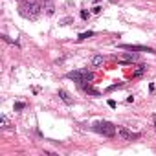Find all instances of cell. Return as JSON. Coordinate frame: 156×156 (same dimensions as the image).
Masks as SVG:
<instances>
[{
  "label": "cell",
  "mask_w": 156,
  "mask_h": 156,
  "mask_svg": "<svg viewBox=\"0 0 156 156\" xmlns=\"http://www.w3.org/2000/svg\"><path fill=\"white\" fill-rule=\"evenodd\" d=\"M88 17H90V13L86 11V9H83V11H81V18H85V20H86Z\"/></svg>",
  "instance_id": "15"
},
{
  "label": "cell",
  "mask_w": 156,
  "mask_h": 156,
  "mask_svg": "<svg viewBox=\"0 0 156 156\" xmlns=\"http://www.w3.org/2000/svg\"><path fill=\"white\" fill-rule=\"evenodd\" d=\"M108 107H110V108H116V101L110 99V101H108Z\"/></svg>",
  "instance_id": "18"
},
{
  "label": "cell",
  "mask_w": 156,
  "mask_h": 156,
  "mask_svg": "<svg viewBox=\"0 0 156 156\" xmlns=\"http://www.w3.org/2000/svg\"><path fill=\"white\" fill-rule=\"evenodd\" d=\"M68 79H74V81H77L79 85L85 88L88 83H92L94 81V74L92 72H88V70H77V72H70V74L66 75Z\"/></svg>",
  "instance_id": "2"
},
{
  "label": "cell",
  "mask_w": 156,
  "mask_h": 156,
  "mask_svg": "<svg viewBox=\"0 0 156 156\" xmlns=\"http://www.w3.org/2000/svg\"><path fill=\"white\" fill-rule=\"evenodd\" d=\"M154 127H156V119H154Z\"/></svg>",
  "instance_id": "20"
},
{
  "label": "cell",
  "mask_w": 156,
  "mask_h": 156,
  "mask_svg": "<svg viewBox=\"0 0 156 156\" xmlns=\"http://www.w3.org/2000/svg\"><path fill=\"white\" fill-rule=\"evenodd\" d=\"M88 37H94V31H85V33H79L77 40H85V39H88Z\"/></svg>",
  "instance_id": "10"
},
{
  "label": "cell",
  "mask_w": 156,
  "mask_h": 156,
  "mask_svg": "<svg viewBox=\"0 0 156 156\" xmlns=\"http://www.w3.org/2000/svg\"><path fill=\"white\" fill-rule=\"evenodd\" d=\"M59 97H61L62 101H64V103H66V105H72V103H74V99H72V97H70V94H68L66 90H62V88L59 90Z\"/></svg>",
  "instance_id": "6"
},
{
  "label": "cell",
  "mask_w": 156,
  "mask_h": 156,
  "mask_svg": "<svg viewBox=\"0 0 156 156\" xmlns=\"http://www.w3.org/2000/svg\"><path fill=\"white\" fill-rule=\"evenodd\" d=\"M18 13L28 20H35L40 13V6H39L37 0H24V2L18 6Z\"/></svg>",
  "instance_id": "1"
},
{
  "label": "cell",
  "mask_w": 156,
  "mask_h": 156,
  "mask_svg": "<svg viewBox=\"0 0 156 156\" xmlns=\"http://www.w3.org/2000/svg\"><path fill=\"white\" fill-rule=\"evenodd\" d=\"M70 22H74V18H70V17H68V18H62L59 24H61V26H68Z\"/></svg>",
  "instance_id": "14"
},
{
  "label": "cell",
  "mask_w": 156,
  "mask_h": 156,
  "mask_svg": "<svg viewBox=\"0 0 156 156\" xmlns=\"http://www.w3.org/2000/svg\"><path fill=\"white\" fill-rule=\"evenodd\" d=\"M121 50L125 51H145V53H154V50L149 46H141V44H119Z\"/></svg>",
  "instance_id": "5"
},
{
  "label": "cell",
  "mask_w": 156,
  "mask_h": 156,
  "mask_svg": "<svg viewBox=\"0 0 156 156\" xmlns=\"http://www.w3.org/2000/svg\"><path fill=\"white\" fill-rule=\"evenodd\" d=\"M0 127H2V129H9V127H11V123H9L7 116H2V118H0Z\"/></svg>",
  "instance_id": "8"
},
{
  "label": "cell",
  "mask_w": 156,
  "mask_h": 156,
  "mask_svg": "<svg viewBox=\"0 0 156 156\" xmlns=\"http://www.w3.org/2000/svg\"><path fill=\"white\" fill-rule=\"evenodd\" d=\"M123 86V83H118V85H112V86H108V92L110 90H116V88H121Z\"/></svg>",
  "instance_id": "16"
},
{
  "label": "cell",
  "mask_w": 156,
  "mask_h": 156,
  "mask_svg": "<svg viewBox=\"0 0 156 156\" xmlns=\"http://www.w3.org/2000/svg\"><path fill=\"white\" fill-rule=\"evenodd\" d=\"M2 39L6 40V42H9V44H15V46H18V42H17V40H15V39H11V37H7V35H2Z\"/></svg>",
  "instance_id": "12"
},
{
  "label": "cell",
  "mask_w": 156,
  "mask_h": 156,
  "mask_svg": "<svg viewBox=\"0 0 156 156\" xmlns=\"http://www.w3.org/2000/svg\"><path fill=\"white\" fill-rule=\"evenodd\" d=\"M101 9H103V7H99V6H96V7H94V9H92V11H94V13H101Z\"/></svg>",
  "instance_id": "19"
},
{
  "label": "cell",
  "mask_w": 156,
  "mask_h": 156,
  "mask_svg": "<svg viewBox=\"0 0 156 156\" xmlns=\"http://www.w3.org/2000/svg\"><path fill=\"white\" fill-rule=\"evenodd\" d=\"M145 70H147L145 66H138V68H136V72H134V77H140V75H143V74H145Z\"/></svg>",
  "instance_id": "11"
},
{
  "label": "cell",
  "mask_w": 156,
  "mask_h": 156,
  "mask_svg": "<svg viewBox=\"0 0 156 156\" xmlns=\"http://www.w3.org/2000/svg\"><path fill=\"white\" fill-rule=\"evenodd\" d=\"M53 11H55V9H53V4L48 2V4H46V13H48V15H53Z\"/></svg>",
  "instance_id": "13"
},
{
  "label": "cell",
  "mask_w": 156,
  "mask_h": 156,
  "mask_svg": "<svg viewBox=\"0 0 156 156\" xmlns=\"http://www.w3.org/2000/svg\"><path fill=\"white\" fill-rule=\"evenodd\" d=\"M101 64H103V55H94V57H92V66L97 68V66H101Z\"/></svg>",
  "instance_id": "7"
},
{
  "label": "cell",
  "mask_w": 156,
  "mask_h": 156,
  "mask_svg": "<svg viewBox=\"0 0 156 156\" xmlns=\"http://www.w3.org/2000/svg\"><path fill=\"white\" fill-rule=\"evenodd\" d=\"M138 55H136V51H132V53H127V55H123L121 61H136Z\"/></svg>",
  "instance_id": "9"
},
{
  "label": "cell",
  "mask_w": 156,
  "mask_h": 156,
  "mask_svg": "<svg viewBox=\"0 0 156 156\" xmlns=\"http://www.w3.org/2000/svg\"><path fill=\"white\" fill-rule=\"evenodd\" d=\"M94 130H96L97 134L107 136V138H112L114 134L118 132V127H116V125H112L110 121H97V123H94Z\"/></svg>",
  "instance_id": "3"
},
{
  "label": "cell",
  "mask_w": 156,
  "mask_h": 156,
  "mask_svg": "<svg viewBox=\"0 0 156 156\" xmlns=\"http://www.w3.org/2000/svg\"><path fill=\"white\" fill-rule=\"evenodd\" d=\"M26 105H24V103H15V110H22Z\"/></svg>",
  "instance_id": "17"
},
{
  "label": "cell",
  "mask_w": 156,
  "mask_h": 156,
  "mask_svg": "<svg viewBox=\"0 0 156 156\" xmlns=\"http://www.w3.org/2000/svg\"><path fill=\"white\" fill-rule=\"evenodd\" d=\"M118 136H119L121 140L132 141V140H138V138H140V134H138V132H132V130H129L127 127H118Z\"/></svg>",
  "instance_id": "4"
}]
</instances>
